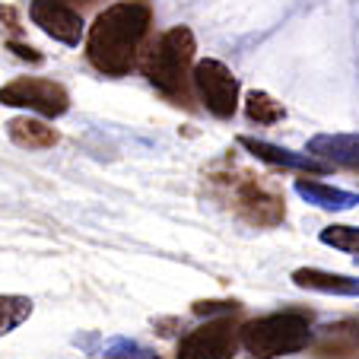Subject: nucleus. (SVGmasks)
Here are the masks:
<instances>
[{"instance_id":"obj_1","label":"nucleus","mask_w":359,"mask_h":359,"mask_svg":"<svg viewBox=\"0 0 359 359\" xmlns=\"http://www.w3.org/2000/svg\"><path fill=\"white\" fill-rule=\"evenodd\" d=\"M149 22H153V10L147 0H121L102 10L86 35L89 64L105 76L130 74L149 32Z\"/></svg>"},{"instance_id":"obj_2","label":"nucleus","mask_w":359,"mask_h":359,"mask_svg":"<svg viewBox=\"0 0 359 359\" xmlns=\"http://www.w3.org/2000/svg\"><path fill=\"white\" fill-rule=\"evenodd\" d=\"M207 184H210V194L242 223L255 226V229H271V226L283 223V194L277 184L267 182L258 172L242 169L236 163H219L207 172Z\"/></svg>"},{"instance_id":"obj_3","label":"nucleus","mask_w":359,"mask_h":359,"mask_svg":"<svg viewBox=\"0 0 359 359\" xmlns=\"http://www.w3.org/2000/svg\"><path fill=\"white\" fill-rule=\"evenodd\" d=\"M194 32L188 26H175L159 35V41L143 57V74L165 99L184 102L188 99V76L194 74Z\"/></svg>"},{"instance_id":"obj_4","label":"nucleus","mask_w":359,"mask_h":359,"mask_svg":"<svg viewBox=\"0 0 359 359\" xmlns=\"http://www.w3.org/2000/svg\"><path fill=\"white\" fill-rule=\"evenodd\" d=\"M238 340L255 359H280L312 344V315L286 309L238 327Z\"/></svg>"},{"instance_id":"obj_5","label":"nucleus","mask_w":359,"mask_h":359,"mask_svg":"<svg viewBox=\"0 0 359 359\" xmlns=\"http://www.w3.org/2000/svg\"><path fill=\"white\" fill-rule=\"evenodd\" d=\"M0 105L29 109L45 118H57L70 109V95L61 83L41 80V76H16L7 86H0Z\"/></svg>"},{"instance_id":"obj_6","label":"nucleus","mask_w":359,"mask_h":359,"mask_svg":"<svg viewBox=\"0 0 359 359\" xmlns=\"http://www.w3.org/2000/svg\"><path fill=\"white\" fill-rule=\"evenodd\" d=\"M194 89L201 95V102L207 105V111L217 118H232L238 109V80L223 61H197L194 64Z\"/></svg>"},{"instance_id":"obj_7","label":"nucleus","mask_w":359,"mask_h":359,"mask_svg":"<svg viewBox=\"0 0 359 359\" xmlns=\"http://www.w3.org/2000/svg\"><path fill=\"white\" fill-rule=\"evenodd\" d=\"M238 325L226 318H213L207 325L188 331L178 340V359H232L238 350Z\"/></svg>"},{"instance_id":"obj_8","label":"nucleus","mask_w":359,"mask_h":359,"mask_svg":"<svg viewBox=\"0 0 359 359\" xmlns=\"http://www.w3.org/2000/svg\"><path fill=\"white\" fill-rule=\"evenodd\" d=\"M29 16L45 35H51L61 45H80L83 39V16L76 13L64 0H32L29 4Z\"/></svg>"},{"instance_id":"obj_9","label":"nucleus","mask_w":359,"mask_h":359,"mask_svg":"<svg viewBox=\"0 0 359 359\" xmlns=\"http://www.w3.org/2000/svg\"><path fill=\"white\" fill-rule=\"evenodd\" d=\"M238 147H242V149H248L251 156H258L261 163H267V165H277V169L312 172V175H325V172H331V165H327L325 159L312 156L309 149H305V153H296V149L277 147V143L258 140V137H238Z\"/></svg>"},{"instance_id":"obj_10","label":"nucleus","mask_w":359,"mask_h":359,"mask_svg":"<svg viewBox=\"0 0 359 359\" xmlns=\"http://www.w3.org/2000/svg\"><path fill=\"white\" fill-rule=\"evenodd\" d=\"M309 153L327 165H344L359 172V137L356 134H318L309 140Z\"/></svg>"},{"instance_id":"obj_11","label":"nucleus","mask_w":359,"mask_h":359,"mask_svg":"<svg viewBox=\"0 0 359 359\" xmlns=\"http://www.w3.org/2000/svg\"><path fill=\"white\" fill-rule=\"evenodd\" d=\"M292 283L302 286V290L331 292V296H359V280L356 277L318 271V267H299V271L292 273Z\"/></svg>"},{"instance_id":"obj_12","label":"nucleus","mask_w":359,"mask_h":359,"mask_svg":"<svg viewBox=\"0 0 359 359\" xmlns=\"http://www.w3.org/2000/svg\"><path fill=\"white\" fill-rule=\"evenodd\" d=\"M7 137L22 149H48L61 140L51 124H45L41 118H29V115L13 118V121L7 124Z\"/></svg>"},{"instance_id":"obj_13","label":"nucleus","mask_w":359,"mask_h":359,"mask_svg":"<svg viewBox=\"0 0 359 359\" xmlns=\"http://www.w3.org/2000/svg\"><path fill=\"white\" fill-rule=\"evenodd\" d=\"M296 194L305 203L321 207V210H350V207L359 203V194H353V191L331 188V184H321V182H305V178L296 182Z\"/></svg>"},{"instance_id":"obj_14","label":"nucleus","mask_w":359,"mask_h":359,"mask_svg":"<svg viewBox=\"0 0 359 359\" xmlns=\"http://www.w3.org/2000/svg\"><path fill=\"white\" fill-rule=\"evenodd\" d=\"M245 111H248V118L255 124H280L286 118L283 105H280L273 95L261 93V89H251V93L245 95Z\"/></svg>"},{"instance_id":"obj_15","label":"nucleus","mask_w":359,"mask_h":359,"mask_svg":"<svg viewBox=\"0 0 359 359\" xmlns=\"http://www.w3.org/2000/svg\"><path fill=\"white\" fill-rule=\"evenodd\" d=\"M32 315V299L26 296H0V337H7L10 331L29 321Z\"/></svg>"},{"instance_id":"obj_16","label":"nucleus","mask_w":359,"mask_h":359,"mask_svg":"<svg viewBox=\"0 0 359 359\" xmlns=\"http://www.w3.org/2000/svg\"><path fill=\"white\" fill-rule=\"evenodd\" d=\"M321 242L337 251L359 255V226H327V229H321Z\"/></svg>"},{"instance_id":"obj_17","label":"nucleus","mask_w":359,"mask_h":359,"mask_svg":"<svg viewBox=\"0 0 359 359\" xmlns=\"http://www.w3.org/2000/svg\"><path fill=\"white\" fill-rule=\"evenodd\" d=\"M236 309H238L236 302H197V305H194L197 315H217V312H229V315H232Z\"/></svg>"},{"instance_id":"obj_18","label":"nucleus","mask_w":359,"mask_h":359,"mask_svg":"<svg viewBox=\"0 0 359 359\" xmlns=\"http://www.w3.org/2000/svg\"><path fill=\"white\" fill-rule=\"evenodd\" d=\"M10 51H13L16 57H22V61H32V64L41 61L39 51H35V48H29V45H22V41H10Z\"/></svg>"},{"instance_id":"obj_19","label":"nucleus","mask_w":359,"mask_h":359,"mask_svg":"<svg viewBox=\"0 0 359 359\" xmlns=\"http://www.w3.org/2000/svg\"><path fill=\"white\" fill-rule=\"evenodd\" d=\"M340 331H344V334H350V337L359 344V321H346V325H340Z\"/></svg>"},{"instance_id":"obj_20","label":"nucleus","mask_w":359,"mask_h":359,"mask_svg":"<svg viewBox=\"0 0 359 359\" xmlns=\"http://www.w3.org/2000/svg\"><path fill=\"white\" fill-rule=\"evenodd\" d=\"M64 4H93V0H64Z\"/></svg>"},{"instance_id":"obj_21","label":"nucleus","mask_w":359,"mask_h":359,"mask_svg":"<svg viewBox=\"0 0 359 359\" xmlns=\"http://www.w3.org/2000/svg\"><path fill=\"white\" fill-rule=\"evenodd\" d=\"M111 359H118V356H111Z\"/></svg>"}]
</instances>
